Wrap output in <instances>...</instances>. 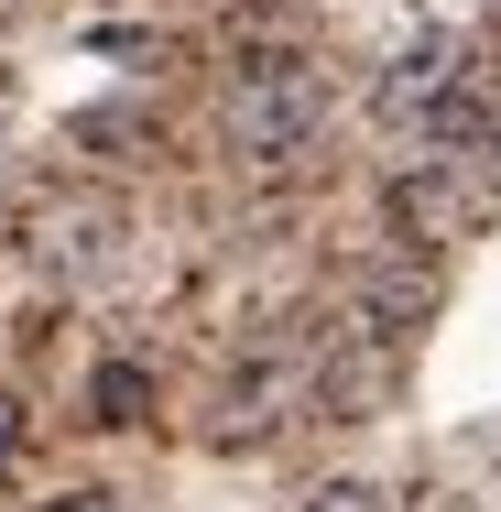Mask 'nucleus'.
Listing matches in <instances>:
<instances>
[{
  "label": "nucleus",
  "instance_id": "20e7f679",
  "mask_svg": "<svg viewBox=\"0 0 501 512\" xmlns=\"http://www.w3.org/2000/svg\"><path fill=\"white\" fill-rule=\"evenodd\" d=\"M22 425H33V414H22V393H11V382H0V469H11V458H22Z\"/></svg>",
  "mask_w": 501,
  "mask_h": 512
},
{
  "label": "nucleus",
  "instance_id": "39448f33",
  "mask_svg": "<svg viewBox=\"0 0 501 512\" xmlns=\"http://www.w3.org/2000/svg\"><path fill=\"white\" fill-rule=\"evenodd\" d=\"M316 512H382V491L371 480H338V491H316Z\"/></svg>",
  "mask_w": 501,
  "mask_h": 512
},
{
  "label": "nucleus",
  "instance_id": "f257e3e1",
  "mask_svg": "<svg viewBox=\"0 0 501 512\" xmlns=\"http://www.w3.org/2000/svg\"><path fill=\"white\" fill-rule=\"evenodd\" d=\"M327 131V77L305 66V55H251L240 77H229V142L251 153V164H284Z\"/></svg>",
  "mask_w": 501,
  "mask_h": 512
},
{
  "label": "nucleus",
  "instance_id": "7ed1b4c3",
  "mask_svg": "<svg viewBox=\"0 0 501 512\" xmlns=\"http://www.w3.org/2000/svg\"><path fill=\"white\" fill-rule=\"evenodd\" d=\"M99 414H109V425L142 414V371H131V360H109V371H99Z\"/></svg>",
  "mask_w": 501,
  "mask_h": 512
},
{
  "label": "nucleus",
  "instance_id": "f03ea898",
  "mask_svg": "<svg viewBox=\"0 0 501 512\" xmlns=\"http://www.w3.org/2000/svg\"><path fill=\"white\" fill-rule=\"evenodd\" d=\"M458 88H469V44H458L447 22H425L414 44H393V66L371 77V109H382V120L403 131V120H436V109L458 99Z\"/></svg>",
  "mask_w": 501,
  "mask_h": 512
},
{
  "label": "nucleus",
  "instance_id": "423d86ee",
  "mask_svg": "<svg viewBox=\"0 0 501 512\" xmlns=\"http://www.w3.org/2000/svg\"><path fill=\"white\" fill-rule=\"evenodd\" d=\"M44 512H120V491H66V502H44Z\"/></svg>",
  "mask_w": 501,
  "mask_h": 512
}]
</instances>
